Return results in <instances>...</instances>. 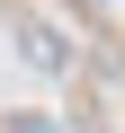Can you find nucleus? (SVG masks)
I'll return each instance as SVG.
<instances>
[{
    "mask_svg": "<svg viewBox=\"0 0 125 133\" xmlns=\"http://www.w3.org/2000/svg\"><path fill=\"white\" fill-rule=\"evenodd\" d=\"M9 36H18V53L36 62V71H54V80L72 71V36H62V27H45V18H27V9H18V18H9Z\"/></svg>",
    "mask_w": 125,
    "mask_h": 133,
    "instance_id": "1",
    "label": "nucleus"
},
{
    "mask_svg": "<svg viewBox=\"0 0 125 133\" xmlns=\"http://www.w3.org/2000/svg\"><path fill=\"white\" fill-rule=\"evenodd\" d=\"M9 133H54V115H9Z\"/></svg>",
    "mask_w": 125,
    "mask_h": 133,
    "instance_id": "2",
    "label": "nucleus"
},
{
    "mask_svg": "<svg viewBox=\"0 0 125 133\" xmlns=\"http://www.w3.org/2000/svg\"><path fill=\"white\" fill-rule=\"evenodd\" d=\"M0 27H9V18H0Z\"/></svg>",
    "mask_w": 125,
    "mask_h": 133,
    "instance_id": "3",
    "label": "nucleus"
}]
</instances>
